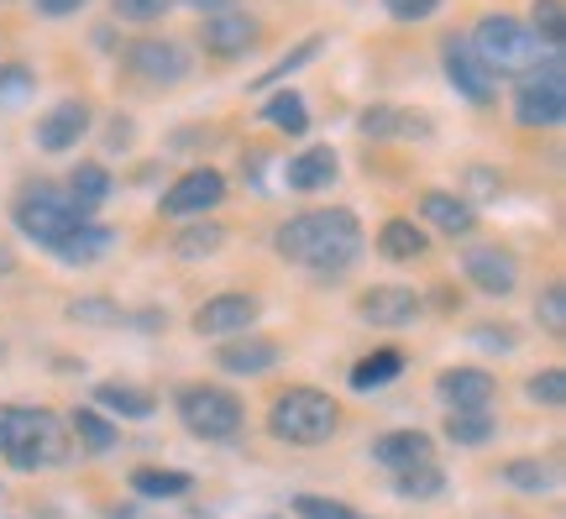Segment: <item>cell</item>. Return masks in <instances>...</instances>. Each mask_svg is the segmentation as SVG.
Here are the masks:
<instances>
[{"label": "cell", "instance_id": "cell-37", "mask_svg": "<svg viewBox=\"0 0 566 519\" xmlns=\"http://www.w3.org/2000/svg\"><path fill=\"white\" fill-rule=\"evenodd\" d=\"M535 315H541V325H546L551 336H562V331H566V289H562V283H551L546 294L535 300Z\"/></svg>", "mask_w": 566, "mask_h": 519}, {"label": "cell", "instance_id": "cell-25", "mask_svg": "<svg viewBox=\"0 0 566 519\" xmlns=\"http://www.w3.org/2000/svg\"><path fill=\"white\" fill-rule=\"evenodd\" d=\"M95 404L111 409V415H122V419L153 415V394H147V388H132V383H101V388H95Z\"/></svg>", "mask_w": 566, "mask_h": 519}, {"label": "cell", "instance_id": "cell-1", "mask_svg": "<svg viewBox=\"0 0 566 519\" xmlns=\"http://www.w3.org/2000/svg\"><path fill=\"white\" fill-rule=\"evenodd\" d=\"M283 262L294 268H310L321 279H342L352 262L363 258V220L331 205V210H304V216L283 220L279 237H273Z\"/></svg>", "mask_w": 566, "mask_h": 519}, {"label": "cell", "instance_id": "cell-29", "mask_svg": "<svg viewBox=\"0 0 566 519\" xmlns=\"http://www.w3.org/2000/svg\"><path fill=\"white\" fill-rule=\"evenodd\" d=\"M441 488H446V473L436 461L409 467V473H394V494H399V499H436Z\"/></svg>", "mask_w": 566, "mask_h": 519}, {"label": "cell", "instance_id": "cell-6", "mask_svg": "<svg viewBox=\"0 0 566 519\" xmlns=\"http://www.w3.org/2000/svg\"><path fill=\"white\" fill-rule=\"evenodd\" d=\"M514 116L520 126H556L566 116V63L562 53H551L546 63H535L520 90H514Z\"/></svg>", "mask_w": 566, "mask_h": 519}, {"label": "cell", "instance_id": "cell-39", "mask_svg": "<svg viewBox=\"0 0 566 519\" xmlns=\"http://www.w3.org/2000/svg\"><path fill=\"white\" fill-rule=\"evenodd\" d=\"M69 315L84 320V325H116V320H122V310H116L111 300H74V304H69Z\"/></svg>", "mask_w": 566, "mask_h": 519}, {"label": "cell", "instance_id": "cell-34", "mask_svg": "<svg viewBox=\"0 0 566 519\" xmlns=\"http://www.w3.org/2000/svg\"><path fill=\"white\" fill-rule=\"evenodd\" d=\"M446 440H457V446H488L493 440V415H451L446 419Z\"/></svg>", "mask_w": 566, "mask_h": 519}, {"label": "cell", "instance_id": "cell-32", "mask_svg": "<svg viewBox=\"0 0 566 519\" xmlns=\"http://www.w3.org/2000/svg\"><path fill=\"white\" fill-rule=\"evenodd\" d=\"M263 116L273 121L279 132H289V137H304V126H310V111H304V101L294 95V90H283V95H273Z\"/></svg>", "mask_w": 566, "mask_h": 519}, {"label": "cell", "instance_id": "cell-36", "mask_svg": "<svg viewBox=\"0 0 566 519\" xmlns=\"http://www.w3.org/2000/svg\"><path fill=\"white\" fill-rule=\"evenodd\" d=\"M504 482H509V488H520V494H546V488H551V467H541V461H509Z\"/></svg>", "mask_w": 566, "mask_h": 519}, {"label": "cell", "instance_id": "cell-3", "mask_svg": "<svg viewBox=\"0 0 566 519\" xmlns=\"http://www.w3.org/2000/svg\"><path fill=\"white\" fill-rule=\"evenodd\" d=\"M336 425H342V409L321 388H283L268 409V430L289 446H321L336 436Z\"/></svg>", "mask_w": 566, "mask_h": 519}, {"label": "cell", "instance_id": "cell-12", "mask_svg": "<svg viewBox=\"0 0 566 519\" xmlns=\"http://www.w3.org/2000/svg\"><path fill=\"white\" fill-rule=\"evenodd\" d=\"M258 310H263V304L252 300V294H216V300H205L200 310H195V331H200V336H247Z\"/></svg>", "mask_w": 566, "mask_h": 519}, {"label": "cell", "instance_id": "cell-43", "mask_svg": "<svg viewBox=\"0 0 566 519\" xmlns=\"http://www.w3.org/2000/svg\"><path fill=\"white\" fill-rule=\"evenodd\" d=\"M80 6H84V0H38V11H42V17H74Z\"/></svg>", "mask_w": 566, "mask_h": 519}, {"label": "cell", "instance_id": "cell-20", "mask_svg": "<svg viewBox=\"0 0 566 519\" xmlns=\"http://www.w3.org/2000/svg\"><path fill=\"white\" fill-rule=\"evenodd\" d=\"M216 362H221L226 373H237V378H258V373H268V367L279 362V341L237 336V341H226L221 352H216Z\"/></svg>", "mask_w": 566, "mask_h": 519}, {"label": "cell", "instance_id": "cell-5", "mask_svg": "<svg viewBox=\"0 0 566 519\" xmlns=\"http://www.w3.org/2000/svg\"><path fill=\"white\" fill-rule=\"evenodd\" d=\"M90 216H80L74 210V200L69 195H59L53 184H38V189H27L17 200V226H21V237H32L38 247H48L53 258L63 252V241L74 237V226Z\"/></svg>", "mask_w": 566, "mask_h": 519}, {"label": "cell", "instance_id": "cell-8", "mask_svg": "<svg viewBox=\"0 0 566 519\" xmlns=\"http://www.w3.org/2000/svg\"><path fill=\"white\" fill-rule=\"evenodd\" d=\"M446 80H451V90L472 105H488L499 95V80L488 74V63L472 53L467 38H446Z\"/></svg>", "mask_w": 566, "mask_h": 519}, {"label": "cell", "instance_id": "cell-18", "mask_svg": "<svg viewBox=\"0 0 566 519\" xmlns=\"http://www.w3.org/2000/svg\"><path fill=\"white\" fill-rule=\"evenodd\" d=\"M420 216L446 231V237H472V226H478V210L462 200V195H451V189H424L420 195Z\"/></svg>", "mask_w": 566, "mask_h": 519}, {"label": "cell", "instance_id": "cell-4", "mask_svg": "<svg viewBox=\"0 0 566 519\" xmlns=\"http://www.w3.org/2000/svg\"><path fill=\"white\" fill-rule=\"evenodd\" d=\"M472 53L488 63V74H530L541 63V38L530 32V21L509 17V11H493V17L478 21V38H472Z\"/></svg>", "mask_w": 566, "mask_h": 519}, {"label": "cell", "instance_id": "cell-41", "mask_svg": "<svg viewBox=\"0 0 566 519\" xmlns=\"http://www.w3.org/2000/svg\"><path fill=\"white\" fill-rule=\"evenodd\" d=\"M384 6L394 21H424V17L441 11V0H384Z\"/></svg>", "mask_w": 566, "mask_h": 519}, {"label": "cell", "instance_id": "cell-24", "mask_svg": "<svg viewBox=\"0 0 566 519\" xmlns=\"http://www.w3.org/2000/svg\"><path fill=\"white\" fill-rule=\"evenodd\" d=\"M132 488H137L142 499H184L195 478L189 473H174V467H137L132 473Z\"/></svg>", "mask_w": 566, "mask_h": 519}, {"label": "cell", "instance_id": "cell-16", "mask_svg": "<svg viewBox=\"0 0 566 519\" xmlns=\"http://www.w3.org/2000/svg\"><path fill=\"white\" fill-rule=\"evenodd\" d=\"M84 132H90V105H84V101H59L53 111H42L38 147H42V153H69Z\"/></svg>", "mask_w": 566, "mask_h": 519}, {"label": "cell", "instance_id": "cell-9", "mask_svg": "<svg viewBox=\"0 0 566 519\" xmlns=\"http://www.w3.org/2000/svg\"><path fill=\"white\" fill-rule=\"evenodd\" d=\"M226 200V179L216 168H189L184 179H174V189L158 200L163 216H205Z\"/></svg>", "mask_w": 566, "mask_h": 519}, {"label": "cell", "instance_id": "cell-28", "mask_svg": "<svg viewBox=\"0 0 566 519\" xmlns=\"http://www.w3.org/2000/svg\"><path fill=\"white\" fill-rule=\"evenodd\" d=\"M221 241H226V226L205 220V226H189V231L174 237V252H179L184 262H200V258H210V252H221Z\"/></svg>", "mask_w": 566, "mask_h": 519}, {"label": "cell", "instance_id": "cell-2", "mask_svg": "<svg viewBox=\"0 0 566 519\" xmlns=\"http://www.w3.org/2000/svg\"><path fill=\"white\" fill-rule=\"evenodd\" d=\"M0 457L21 467V473H38V467H59L69 457V430L59 425V415L48 409H21L6 404L0 409Z\"/></svg>", "mask_w": 566, "mask_h": 519}, {"label": "cell", "instance_id": "cell-35", "mask_svg": "<svg viewBox=\"0 0 566 519\" xmlns=\"http://www.w3.org/2000/svg\"><path fill=\"white\" fill-rule=\"evenodd\" d=\"M530 399L541 404V409H562V404H566V373H562V367L535 373V378H530Z\"/></svg>", "mask_w": 566, "mask_h": 519}, {"label": "cell", "instance_id": "cell-45", "mask_svg": "<svg viewBox=\"0 0 566 519\" xmlns=\"http://www.w3.org/2000/svg\"><path fill=\"white\" fill-rule=\"evenodd\" d=\"M0 273H17V252L11 247H0Z\"/></svg>", "mask_w": 566, "mask_h": 519}, {"label": "cell", "instance_id": "cell-44", "mask_svg": "<svg viewBox=\"0 0 566 519\" xmlns=\"http://www.w3.org/2000/svg\"><path fill=\"white\" fill-rule=\"evenodd\" d=\"M189 6H200L205 17H216V11H231V0H189Z\"/></svg>", "mask_w": 566, "mask_h": 519}, {"label": "cell", "instance_id": "cell-7", "mask_svg": "<svg viewBox=\"0 0 566 519\" xmlns=\"http://www.w3.org/2000/svg\"><path fill=\"white\" fill-rule=\"evenodd\" d=\"M179 419L200 440H231L242 430V404H237V394H226V388L189 383V388H179Z\"/></svg>", "mask_w": 566, "mask_h": 519}, {"label": "cell", "instance_id": "cell-22", "mask_svg": "<svg viewBox=\"0 0 566 519\" xmlns=\"http://www.w3.org/2000/svg\"><path fill=\"white\" fill-rule=\"evenodd\" d=\"M424 231L415 226V220H405V216H394V220H384V231H378V252H384L388 262H415V258H424Z\"/></svg>", "mask_w": 566, "mask_h": 519}, {"label": "cell", "instance_id": "cell-17", "mask_svg": "<svg viewBox=\"0 0 566 519\" xmlns=\"http://www.w3.org/2000/svg\"><path fill=\"white\" fill-rule=\"evenodd\" d=\"M357 126H363V137H373V142H388V137L424 142L430 137V121L415 116V111H405V105H367Z\"/></svg>", "mask_w": 566, "mask_h": 519}, {"label": "cell", "instance_id": "cell-14", "mask_svg": "<svg viewBox=\"0 0 566 519\" xmlns=\"http://www.w3.org/2000/svg\"><path fill=\"white\" fill-rule=\"evenodd\" d=\"M462 273L472 279V289H483V294H514L520 258H514L509 247H472L462 258Z\"/></svg>", "mask_w": 566, "mask_h": 519}, {"label": "cell", "instance_id": "cell-23", "mask_svg": "<svg viewBox=\"0 0 566 519\" xmlns=\"http://www.w3.org/2000/svg\"><path fill=\"white\" fill-rule=\"evenodd\" d=\"M69 200H74L80 216H90L95 205L111 200V174H105L101 163H80V168L69 174Z\"/></svg>", "mask_w": 566, "mask_h": 519}, {"label": "cell", "instance_id": "cell-11", "mask_svg": "<svg viewBox=\"0 0 566 519\" xmlns=\"http://www.w3.org/2000/svg\"><path fill=\"white\" fill-rule=\"evenodd\" d=\"M436 394L451 404V415H488L499 383H493V373H483V367H446L441 378H436Z\"/></svg>", "mask_w": 566, "mask_h": 519}, {"label": "cell", "instance_id": "cell-21", "mask_svg": "<svg viewBox=\"0 0 566 519\" xmlns=\"http://www.w3.org/2000/svg\"><path fill=\"white\" fill-rule=\"evenodd\" d=\"M342 174V163H336V153L331 147H310V153H300V158L283 168V179H289V189H325V184Z\"/></svg>", "mask_w": 566, "mask_h": 519}, {"label": "cell", "instance_id": "cell-31", "mask_svg": "<svg viewBox=\"0 0 566 519\" xmlns=\"http://www.w3.org/2000/svg\"><path fill=\"white\" fill-rule=\"evenodd\" d=\"M74 436L84 440V451L105 457V451L116 446V425H111L105 415H95V409H74Z\"/></svg>", "mask_w": 566, "mask_h": 519}, {"label": "cell", "instance_id": "cell-38", "mask_svg": "<svg viewBox=\"0 0 566 519\" xmlns=\"http://www.w3.org/2000/svg\"><path fill=\"white\" fill-rule=\"evenodd\" d=\"M294 515L300 519H357L346 504L336 499H315V494H304V499H294Z\"/></svg>", "mask_w": 566, "mask_h": 519}, {"label": "cell", "instance_id": "cell-15", "mask_svg": "<svg viewBox=\"0 0 566 519\" xmlns=\"http://www.w3.org/2000/svg\"><path fill=\"white\" fill-rule=\"evenodd\" d=\"M357 315L367 325H415L420 320V294L405 289V283H378L357 300Z\"/></svg>", "mask_w": 566, "mask_h": 519}, {"label": "cell", "instance_id": "cell-10", "mask_svg": "<svg viewBox=\"0 0 566 519\" xmlns=\"http://www.w3.org/2000/svg\"><path fill=\"white\" fill-rule=\"evenodd\" d=\"M126 69L147 84H179L189 74V53L179 42H163V38H142L126 48Z\"/></svg>", "mask_w": 566, "mask_h": 519}, {"label": "cell", "instance_id": "cell-30", "mask_svg": "<svg viewBox=\"0 0 566 519\" xmlns=\"http://www.w3.org/2000/svg\"><path fill=\"white\" fill-rule=\"evenodd\" d=\"M530 32L546 42L551 53H562V38H566V11H562V0H535V11H530Z\"/></svg>", "mask_w": 566, "mask_h": 519}, {"label": "cell", "instance_id": "cell-33", "mask_svg": "<svg viewBox=\"0 0 566 519\" xmlns=\"http://www.w3.org/2000/svg\"><path fill=\"white\" fill-rule=\"evenodd\" d=\"M321 48H325V38H304L300 48H294V53H283V59L273 63V69H268L263 80H252V90H268V84L289 80V74H294V69H304V63H310V59H321Z\"/></svg>", "mask_w": 566, "mask_h": 519}, {"label": "cell", "instance_id": "cell-26", "mask_svg": "<svg viewBox=\"0 0 566 519\" xmlns=\"http://www.w3.org/2000/svg\"><path fill=\"white\" fill-rule=\"evenodd\" d=\"M399 373H405V352L384 346V352H373V357H363L357 367H352V388L367 394V388H384V383L399 378Z\"/></svg>", "mask_w": 566, "mask_h": 519}, {"label": "cell", "instance_id": "cell-13", "mask_svg": "<svg viewBox=\"0 0 566 519\" xmlns=\"http://www.w3.org/2000/svg\"><path fill=\"white\" fill-rule=\"evenodd\" d=\"M200 42L210 59H242L247 48L258 42V17H247V11H216V17H205Z\"/></svg>", "mask_w": 566, "mask_h": 519}, {"label": "cell", "instance_id": "cell-42", "mask_svg": "<svg viewBox=\"0 0 566 519\" xmlns=\"http://www.w3.org/2000/svg\"><path fill=\"white\" fill-rule=\"evenodd\" d=\"M21 90H32V74H27V69H11V74L0 80V95H21Z\"/></svg>", "mask_w": 566, "mask_h": 519}, {"label": "cell", "instance_id": "cell-40", "mask_svg": "<svg viewBox=\"0 0 566 519\" xmlns=\"http://www.w3.org/2000/svg\"><path fill=\"white\" fill-rule=\"evenodd\" d=\"M111 6H116V17L122 21H163L174 0H111Z\"/></svg>", "mask_w": 566, "mask_h": 519}, {"label": "cell", "instance_id": "cell-27", "mask_svg": "<svg viewBox=\"0 0 566 519\" xmlns=\"http://www.w3.org/2000/svg\"><path fill=\"white\" fill-rule=\"evenodd\" d=\"M105 247H111V226H101V220H80V226H74V237L63 241L59 258L63 262H95Z\"/></svg>", "mask_w": 566, "mask_h": 519}, {"label": "cell", "instance_id": "cell-46", "mask_svg": "<svg viewBox=\"0 0 566 519\" xmlns=\"http://www.w3.org/2000/svg\"><path fill=\"white\" fill-rule=\"evenodd\" d=\"M273 519H279V515H273Z\"/></svg>", "mask_w": 566, "mask_h": 519}, {"label": "cell", "instance_id": "cell-19", "mask_svg": "<svg viewBox=\"0 0 566 519\" xmlns=\"http://www.w3.org/2000/svg\"><path fill=\"white\" fill-rule=\"evenodd\" d=\"M373 461L388 467V473L424 467V461H430V436H424V430H388V436L373 440Z\"/></svg>", "mask_w": 566, "mask_h": 519}]
</instances>
